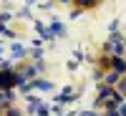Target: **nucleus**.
I'll list each match as a JSON object with an SVG mask.
<instances>
[{
	"label": "nucleus",
	"mask_w": 126,
	"mask_h": 116,
	"mask_svg": "<svg viewBox=\"0 0 126 116\" xmlns=\"http://www.w3.org/2000/svg\"><path fill=\"white\" fill-rule=\"evenodd\" d=\"M119 78H121V73H116V71L103 73V83H106V86H116V83H119Z\"/></svg>",
	"instance_id": "obj_3"
},
{
	"label": "nucleus",
	"mask_w": 126,
	"mask_h": 116,
	"mask_svg": "<svg viewBox=\"0 0 126 116\" xmlns=\"http://www.w3.org/2000/svg\"><path fill=\"white\" fill-rule=\"evenodd\" d=\"M3 101H8V91H3V88H0V103H3Z\"/></svg>",
	"instance_id": "obj_11"
},
{
	"label": "nucleus",
	"mask_w": 126,
	"mask_h": 116,
	"mask_svg": "<svg viewBox=\"0 0 126 116\" xmlns=\"http://www.w3.org/2000/svg\"><path fill=\"white\" fill-rule=\"evenodd\" d=\"M20 83H25V78L20 76V73L10 71V68H3V71H0V88H3V91H10L13 86H20Z\"/></svg>",
	"instance_id": "obj_1"
},
{
	"label": "nucleus",
	"mask_w": 126,
	"mask_h": 116,
	"mask_svg": "<svg viewBox=\"0 0 126 116\" xmlns=\"http://www.w3.org/2000/svg\"><path fill=\"white\" fill-rule=\"evenodd\" d=\"M48 33H50V35H63V33H66V28H63V25L58 23V20H56V23L48 28Z\"/></svg>",
	"instance_id": "obj_5"
},
{
	"label": "nucleus",
	"mask_w": 126,
	"mask_h": 116,
	"mask_svg": "<svg viewBox=\"0 0 126 116\" xmlns=\"http://www.w3.org/2000/svg\"><path fill=\"white\" fill-rule=\"evenodd\" d=\"M103 116H119V109H111V111H106Z\"/></svg>",
	"instance_id": "obj_12"
},
{
	"label": "nucleus",
	"mask_w": 126,
	"mask_h": 116,
	"mask_svg": "<svg viewBox=\"0 0 126 116\" xmlns=\"http://www.w3.org/2000/svg\"><path fill=\"white\" fill-rule=\"evenodd\" d=\"M13 56H15V58H20V56H25V48L15 43V46H13Z\"/></svg>",
	"instance_id": "obj_8"
},
{
	"label": "nucleus",
	"mask_w": 126,
	"mask_h": 116,
	"mask_svg": "<svg viewBox=\"0 0 126 116\" xmlns=\"http://www.w3.org/2000/svg\"><path fill=\"white\" fill-rule=\"evenodd\" d=\"M124 43H126V35H124Z\"/></svg>",
	"instance_id": "obj_15"
},
{
	"label": "nucleus",
	"mask_w": 126,
	"mask_h": 116,
	"mask_svg": "<svg viewBox=\"0 0 126 116\" xmlns=\"http://www.w3.org/2000/svg\"><path fill=\"white\" fill-rule=\"evenodd\" d=\"M71 96H73V88H63V93L58 96V103H68Z\"/></svg>",
	"instance_id": "obj_6"
},
{
	"label": "nucleus",
	"mask_w": 126,
	"mask_h": 116,
	"mask_svg": "<svg viewBox=\"0 0 126 116\" xmlns=\"http://www.w3.org/2000/svg\"><path fill=\"white\" fill-rule=\"evenodd\" d=\"M116 91L126 99V78H124V76H121V78H119V83H116Z\"/></svg>",
	"instance_id": "obj_7"
},
{
	"label": "nucleus",
	"mask_w": 126,
	"mask_h": 116,
	"mask_svg": "<svg viewBox=\"0 0 126 116\" xmlns=\"http://www.w3.org/2000/svg\"><path fill=\"white\" fill-rule=\"evenodd\" d=\"M119 116H126V101H121V106H119Z\"/></svg>",
	"instance_id": "obj_9"
},
{
	"label": "nucleus",
	"mask_w": 126,
	"mask_h": 116,
	"mask_svg": "<svg viewBox=\"0 0 126 116\" xmlns=\"http://www.w3.org/2000/svg\"><path fill=\"white\" fill-rule=\"evenodd\" d=\"M98 0H76V5H78V10H91L93 5H96Z\"/></svg>",
	"instance_id": "obj_4"
},
{
	"label": "nucleus",
	"mask_w": 126,
	"mask_h": 116,
	"mask_svg": "<svg viewBox=\"0 0 126 116\" xmlns=\"http://www.w3.org/2000/svg\"><path fill=\"white\" fill-rule=\"evenodd\" d=\"M111 71H116V73H126V58L124 56H111Z\"/></svg>",
	"instance_id": "obj_2"
},
{
	"label": "nucleus",
	"mask_w": 126,
	"mask_h": 116,
	"mask_svg": "<svg viewBox=\"0 0 126 116\" xmlns=\"http://www.w3.org/2000/svg\"><path fill=\"white\" fill-rule=\"evenodd\" d=\"M78 116H98L96 111H83V114H78Z\"/></svg>",
	"instance_id": "obj_13"
},
{
	"label": "nucleus",
	"mask_w": 126,
	"mask_h": 116,
	"mask_svg": "<svg viewBox=\"0 0 126 116\" xmlns=\"http://www.w3.org/2000/svg\"><path fill=\"white\" fill-rule=\"evenodd\" d=\"M61 3H71V0H61Z\"/></svg>",
	"instance_id": "obj_14"
},
{
	"label": "nucleus",
	"mask_w": 126,
	"mask_h": 116,
	"mask_svg": "<svg viewBox=\"0 0 126 116\" xmlns=\"http://www.w3.org/2000/svg\"><path fill=\"white\" fill-rule=\"evenodd\" d=\"M8 20H10V15H8V13H3V15H0V25H5Z\"/></svg>",
	"instance_id": "obj_10"
}]
</instances>
